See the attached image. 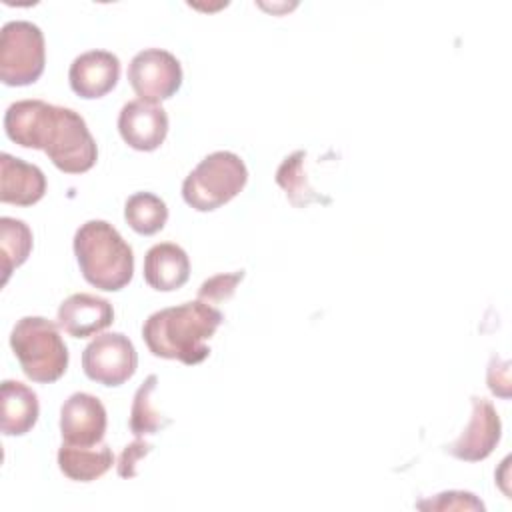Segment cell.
<instances>
[{
	"mask_svg": "<svg viewBox=\"0 0 512 512\" xmlns=\"http://www.w3.org/2000/svg\"><path fill=\"white\" fill-rule=\"evenodd\" d=\"M6 136L22 148L44 150L66 174L88 172L98 160L96 142L84 118L44 100H18L4 114Z\"/></svg>",
	"mask_w": 512,
	"mask_h": 512,
	"instance_id": "6da1fadb",
	"label": "cell"
},
{
	"mask_svg": "<svg viewBox=\"0 0 512 512\" xmlns=\"http://www.w3.org/2000/svg\"><path fill=\"white\" fill-rule=\"evenodd\" d=\"M224 316L202 300H190L150 314L142 326L148 350L158 358L200 364L208 358L206 340L214 336Z\"/></svg>",
	"mask_w": 512,
	"mask_h": 512,
	"instance_id": "7a4b0ae2",
	"label": "cell"
},
{
	"mask_svg": "<svg viewBox=\"0 0 512 512\" xmlns=\"http://www.w3.org/2000/svg\"><path fill=\"white\" fill-rule=\"evenodd\" d=\"M74 254L84 280L98 290L116 292L132 280V248L106 220H88L76 230Z\"/></svg>",
	"mask_w": 512,
	"mask_h": 512,
	"instance_id": "3957f363",
	"label": "cell"
},
{
	"mask_svg": "<svg viewBox=\"0 0 512 512\" xmlns=\"http://www.w3.org/2000/svg\"><path fill=\"white\" fill-rule=\"evenodd\" d=\"M10 346L22 372L32 382H56L68 368V348L58 326L48 318H20L10 332Z\"/></svg>",
	"mask_w": 512,
	"mask_h": 512,
	"instance_id": "277c9868",
	"label": "cell"
},
{
	"mask_svg": "<svg viewBox=\"0 0 512 512\" xmlns=\"http://www.w3.org/2000/svg\"><path fill=\"white\" fill-rule=\"evenodd\" d=\"M248 182L244 160L228 150L208 154L182 184L184 202L198 212H212L228 204Z\"/></svg>",
	"mask_w": 512,
	"mask_h": 512,
	"instance_id": "5b68a950",
	"label": "cell"
},
{
	"mask_svg": "<svg viewBox=\"0 0 512 512\" xmlns=\"http://www.w3.org/2000/svg\"><path fill=\"white\" fill-rule=\"evenodd\" d=\"M46 64L42 30L28 20H10L0 30V80L6 86L34 84Z\"/></svg>",
	"mask_w": 512,
	"mask_h": 512,
	"instance_id": "8992f818",
	"label": "cell"
},
{
	"mask_svg": "<svg viewBox=\"0 0 512 512\" xmlns=\"http://www.w3.org/2000/svg\"><path fill=\"white\" fill-rule=\"evenodd\" d=\"M84 374L102 386H120L138 368L134 344L122 332L98 334L82 352Z\"/></svg>",
	"mask_w": 512,
	"mask_h": 512,
	"instance_id": "52a82bcc",
	"label": "cell"
},
{
	"mask_svg": "<svg viewBox=\"0 0 512 512\" xmlns=\"http://www.w3.org/2000/svg\"><path fill=\"white\" fill-rule=\"evenodd\" d=\"M128 82L140 100L158 104L180 90L182 66L168 50L146 48L130 60Z\"/></svg>",
	"mask_w": 512,
	"mask_h": 512,
	"instance_id": "ba28073f",
	"label": "cell"
},
{
	"mask_svg": "<svg viewBox=\"0 0 512 512\" xmlns=\"http://www.w3.org/2000/svg\"><path fill=\"white\" fill-rule=\"evenodd\" d=\"M502 424L496 408L482 396H472V414L462 434L444 446V450L464 462H480L492 454L500 442Z\"/></svg>",
	"mask_w": 512,
	"mask_h": 512,
	"instance_id": "9c48e42d",
	"label": "cell"
},
{
	"mask_svg": "<svg viewBox=\"0 0 512 512\" xmlns=\"http://www.w3.org/2000/svg\"><path fill=\"white\" fill-rule=\"evenodd\" d=\"M106 432V408L88 394L74 392L60 408V434L66 444L96 446Z\"/></svg>",
	"mask_w": 512,
	"mask_h": 512,
	"instance_id": "30bf717a",
	"label": "cell"
},
{
	"mask_svg": "<svg viewBox=\"0 0 512 512\" xmlns=\"http://www.w3.org/2000/svg\"><path fill=\"white\" fill-rule=\"evenodd\" d=\"M118 132L122 140L140 152L160 148L168 134V114L160 104L146 100H130L118 116Z\"/></svg>",
	"mask_w": 512,
	"mask_h": 512,
	"instance_id": "8fae6325",
	"label": "cell"
},
{
	"mask_svg": "<svg viewBox=\"0 0 512 512\" xmlns=\"http://www.w3.org/2000/svg\"><path fill=\"white\" fill-rule=\"evenodd\" d=\"M120 60L108 50H88L74 58L68 70L70 88L86 100L102 98L118 84Z\"/></svg>",
	"mask_w": 512,
	"mask_h": 512,
	"instance_id": "7c38bea8",
	"label": "cell"
},
{
	"mask_svg": "<svg viewBox=\"0 0 512 512\" xmlns=\"http://www.w3.org/2000/svg\"><path fill=\"white\" fill-rule=\"evenodd\" d=\"M114 322L112 304L96 294L76 292L58 308V324L74 338H86L106 330Z\"/></svg>",
	"mask_w": 512,
	"mask_h": 512,
	"instance_id": "4fadbf2b",
	"label": "cell"
},
{
	"mask_svg": "<svg viewBox=\"0 0 512 512\" xmlns=\"http://www.w3.org/2000/svg\"><path fill=\"white\" fill-rule=\"evenodd\" d=\"M46 194L44 172L22 158L0 154V200L4 204L32 206Z\"/></svg>",
	"mask_w": 512,
	"mask_h": 512,
	"instance_id": "5bb4252c",
	"label": "cell"
},
{
	"mask_svg": "<svg viewBox=\"0 0 512 512\" xmlns=\"http://www.w3.org/2000/svg\"><path fill=\"white\" fill-rule=\"evenodd\" d=\"M190 278V260L174 242L154 244L144 256V280L158 292L182 288Z\"/></svg>",
	"mask_w": 512,
	"mask_h": 512,
	"instance_id": "9a60e30c",
	"label": "cell"
},
{
	"mask_svg": "<svg viewBox=\"0 0 512 512\" xmlns=\"http://www.w3.org/2000/svg\"><path fill=\"white\" fill-rule=\"evenodd\" d=\"M40 404L32 388L18 380H4L0 386V430L6 436L30 432L38 420Z\"/></svg>",
	"mask_w": 512,
	"mask_h": 512,
	"instance_id": "2e32d148",
	"label": "cell"
},
{
	"mask_svg": "<svg viewBox=\"0 0 512 512\" xmlns=\"http://www.w3.org/2000/svg\"><path fill=\"white\" fill-rule=\"evenodd\" d=\"M114 464L110 446H74L62 442L58 450V468L64 476L76 482H92L104 476Z\"/></svg>",
	"mask_w": 512,
	"mask_h": 512,
	"instance_id": "e0dca14e",
	"label": "cell"
},
{
	"mask_svg": "<svg viewBox=\"0 0 512 512\" xmlns=\"http://www.w3.org/2000/svg\"><path fill=\"white\" fill-rule=\"evenodd\" d=\"M32 230L26 222L2 216L0 218V258H2V284L8 282L14 268L22 266L32 252Z\"/></svg>",
	"mask_w": 512,
	"mask_h": 512,
	"instance_id": "ac0fdd59",
	"label": "cell"
},
{
	"mask_svg": "<svg viewBox=\"0 0 512 512\" xmlns=\"http://www.w3.org/2000/svg\"><path fill=\"white\" fill-rule=\"evenodd\" d=\"M124 218L134 232L152 236L164 228L168 208L160 196L152 192H136L124 204Z\"/></svg>",
	"mask_w": 512,
	"mask_h": 512,
	"instance_id": "d6986e66",
	"label": "cell"
},
{
	"mask_svg": "<svg viewBox=\"0 0 512 512\" xmlns=\"http://www.w3.org/2000/svg\"><path fill=\"white\" fill-rule=\"evenodd\" d=\"M304 160H306V152L296 150L290 156H286L276 170L278 186L286 192L288 200L298 208H304L310 202H320V196L314 192V188L306 178Z\"/></svg>",
	"mask_w": 512,
	"mask_h": 512,
	"instance_id": "ffe728a7",
	"label": "cell"
},
{
	"mask_svg": "<svg viewBox=\"0 0 512 512\" xmlns=\"http://www.w3.org/2000/svg\"><path fill=\"white\" fill-rule=\"evenodd\" d=\"M158 376L150 374L136 390L132 408H130V430L134 436H148L158 434L164 426L170 424V420L160 414L152 404V392L156 390Z\"/></svg>",
	"mask_w": 512,
	"mask_h": 512,
	"instance_id": "44dd1931",
	"label": "cell"
},
{
	"mask_svg": "<svg viewBox=\"0 0 512 512\" xmlns=\"http://www.w3.org/2000/svg\"><path fill=\"white\" fill-rule=\"evenodd\" d=\"M242 278H244V270H236L230 274H216L202 282V286L198 288V300L206 304L228 300L236 292V286L242 282Z\"/></svg>",
	"mask_w": 512,
	"mask_h": 512,
	"instance_id": "7402d4cb",
	"label": "cell"
},
{
	"mask_svg": "<svg viewBox=\"0 0 512 512\" xmlns=\"http://www.w3.org/2000/svg\"><path fill=\"white\" fill-rule=\"evenodd\" d=\"M416 506L420 510H484V504L472 492L464 490L440 492L434 498L420 500Z\"/></svg>",
	"mask_w": 512,
	"mask_h": 512,
	"instance_id": "603a6c76",
	"label": "cell"
},
{
	"mask_svg": "<svg viewBox=\"0 0 512 512\" xmlns=\"http://www.w3.org/2000/svg\"><path fill=\"white\" fill-rule=\"evenodd\" d=\"M152 444L150 442H146V440H142L140 436L134 440V442H130L128 446H124V450H122V454H120V458H118V464H116V470H118V476L120 478H134L136 474H138V462L146 456V454H150L152 452Z\"/></svg>",
	"mask_w": 512,
	"mask_h": 512,
	"instance_id": "cb8c5ba5",
	"label": "cell"
}]
</instances>
